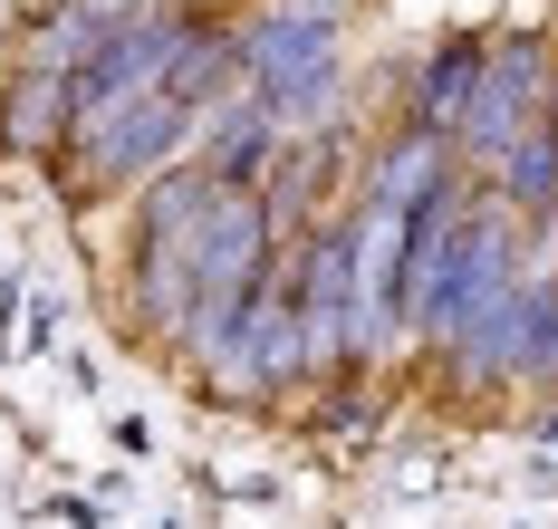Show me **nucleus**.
I'll return each instance as SVG.
<instances>
[{
  "label": "nucleus",
  "instance_id": "7ed1b4c3",
  "mask_svg": "<svg viewBox=\"0 0 558 529\" xmlns=\"http://www.w3.org/2000/svg\"><path fill=\"white\" fill-rule=\"evenodd\" d=\"M549 67H558V59L539 49V39H501V49L482 59V77H472V107H462V125H452V135H462V145H472L482 164H501L510 145H520V135L539 125Z\"/></svg>",
  "mask_w": 558,
  "mask_h": 529
},
{
  "label": "nucleus",
  "instance_id": "f257e3e1",
  "mask_svg": "<svg viewBox=\"0 0 558 529\" xmlns=\"http://www.w3.org/2000/svg\"><path fill=\"white\" fill-rule=\"evenodd\" d=\"M347 10H356V0H270L260 20H241V77H251V97L279 116V135H299L308 116H328Z\"/></svg>",
  "mask_w": 558,
  "mask_h": 529
},
{
  "label": "nucleus",
  "instance_id": "20e7f679",
  "mask_svg": "<svg viewBox=\"0 0 558 529\" xmlns=\"http://www.w3.org/2000/svg\"><path fill=\"white\" fill-rule=\"evenodd\" d=\"M49 135H68V77L58 67H20V87L0 107V145H49Z\"/></svg>",
  "mask_w": 558,
  "mask_h": 529
},
{
  "label": "nucleus",
  "instance_id": "39448f33",
  "mask_svg": "<svg viewBox=\"0 0 558 529\" xmlns=\"http://www.w3.org/2000/svg\"><path fill=\"white\" fill-rule=\"evenodd\" d=\"M472 77H482V49H434V67H424V97H414V125H434V135H452L462 125V107H472Z\"/></svg>",
  "mask_w": 558,
  "mask_h": 529
},
{
  "label": "nucleus",
  "instance_id": "f03ea898",
  "mask_svg": "<svg viewBox=\"0 0 558 529\" xmlns=\"http://www.w3.org/2000/svg\"><path fill=\"white\" fill-rule=\"evenodd\" d=\"M183 145H193V97L145 87V97H125L107 116L68 125V174L87 183V193H125V183H155Z\"/></svg>",
  "mask_w": 558,
  "mask_h": 529
}]
</instances>
